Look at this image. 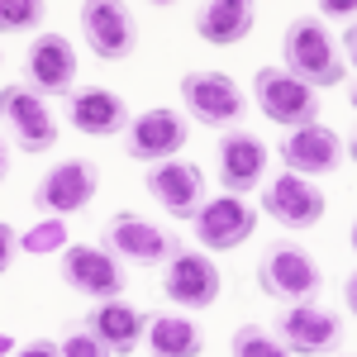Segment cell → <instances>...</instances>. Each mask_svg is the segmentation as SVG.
Returning a JSON list of instances; mask_svg holds the SVG:
<instances>
[{"mask_svg":"<svg viewBox=\"0 0 357 357\" xmlns=\"http://www.w3.org/2000/svg\"><path fill=\"white\" fill-rule=\"evenodd\" d=\"M281 57H286V72L301 77L305 86H338L343 82V57L333 53V38L324 33V24L314 15H296L286 24L281 38Z\"/></svg>","mask_w":357,"mask_h":357,"instance_id":"6da1fadb","label":"cell"},{"mask_svg":"<svg viewBox=\"0 0 357 357\" xmlns=\"http://www.w3.org/2000/svg\"><path fill=\"white\" fill-rule=\"evenodd\" d=\"M257 286L281 305H305L319 296V262L301 243H272L257 257Z\"/></svg>","mask_w":357,"mask_h":357,"instance_id":"7a4b0ae2","label":"cell"},{"mask_svg":"<svg viewBox=\"0 0 357 357\" xmlns=\"http://www.w3.org/2000/svg\"><path fill=\"white\" fill-rule=\"evenodd\" d=\"M252 100L257 110L267 114L281 129H305V124H319V91L305 86L301 77H291L286 67H262L252 77Z\"/></svg>","mask_w":357,"mask_h":357,"instance_id":"3957f363","label":"cell"},{"mask_svg":"<svg viewBox=\"0 0 357 357\" xmlns=\"http://www.w3.org/2000/svg\"><path fill=\"white\" fill-rule=\"evenodd\" d=\"M57 272H62V281L77 291V296H86V301H119L124 296V286H129V272H124V262L114 257L110 248H86V243H72L62 257H57Z\"/></svg>","mask_w":357,"mask_h":357,"instance_id":"277c9868","label":"cell"},{"mask_svg":"<svg viewBox=\"0 0 357 357\" xmlns=\"http://www.w3.org/2000/svg\"><path fill=\"white\" fill-rule=\"evenodd\" d=\"M100 243L110 248L124 267H162V262L176 257L181 238H172V234H162L153 220H143V215H129V210H124V215H110V220H105Z\"/></svg>","mask_w":357,"mask_h":357,"instance_id":"5b68a950","label":"cell"},{"mask_svg":"<svg viewBox=\"0 0 357 357\" xmlns=\"http://www.w3.org/2000/svg\"><path fill=\"white\" fill-rule=\"evenodd\" d=\"M176 91H181L186 114H191L195 124H205V129H234L248 110L238 82L224 77V72H186Z\"/></svg>","mask_w":357,"mask_h":357,"instance_id":"8992f818","label":"cell"},{"mask_svg":"<svg viewBox=\"0 0 357 357\" xmlns=\"http://www.w3.org/2000/svg\"><path fill=\"white\" fill-rule=\"evenodd\" d=\"M96 191H100V167L86 162V158H67V162H57L53 172L38 176V186H33V210H38L43 220H62V215L86 210Z\"/></svg>","mask_w":357,"mask_h":357,"instance_id":"52a82bcc","label":"cell"},{"mask_svg":"<svg viewBox=\"0 0 357 357\" xmlns=\"http://www.w3.org/2000/svg\"><path fill=\"white\" fill-rule=\"evenodd\" d=\"M272 333L301 357H329V353H338V343H343V319H338L333 310H324V305H314V301L281 305Z\"/></svg>","mask_w":357,"mask_h":357,"instance_id":"ba28073f","label":"cell"},{"mask_svg":"<svg viewBox=\"0 0 357 357\" xmlns=\"http://www.w3.org/2000/svg\"><path fill=\"white\" fill-rule=\"evenodd\" d=\"M82 20V38L86 48L100 57V62H124L138 43V24H134V10L119 5V0H86L77 10Z\"/></svg>","mask_w":357,"mask_h":357,"instance_id":"9c48e42d","label":"cell"},{"mask_svg":"<svg viewBox=\"0 0 357 357\" xmlns=\"http://www.w3.org/2000/svg\"><path fill=\"white\" fill-rule=\"evenodd\" d=\"M186 138H191V129H186V114L181 110H143L134 114V124H129V134H124V153L134 158V162H176V153L186 148Z\"/></svg>","mask_w":357,"mask_h":357,"instance_id":"30bf717a","label":"cell"},{"mask_svg":"<svg viewBox=\"0 0 357 357\" xmlns=\"http://www.w3.org/2000/svg\"><path fill=\"white\" fill-rule=\"evenodd\" d=\"M162 291L176 310H210L220 301V267L210 262L205 248H176V257L167 262Z\"/></svg>","mask_w":357,"mask_h":357,"instance_id":"8fae6325","label":"cell"},{"mask_svg":"<svg viewBox=\"0 0 357 357\" xmlns=\"http://www.w3.org/2000/svg\"><path fill=\"white\" fill-rule=\"evenodd\" d=\"M0 110H5V129H10L20 153H48L53 148L57 124L33 86H15V82L0 86Z\"/></svg>","mask_w":357,"mask_h":357,"instance_id":"7c38bea8","label":"cell"},{"mask_svg":"<svg viewBox=\"0 0 357 357\" xmlns=\"http://www.w3.org/2000/svg\"><path fill=\"white\" fill-rule=\"evenodd\" d=\"M24 82L38 96H72L77 91V48L62 33H38L33 48L24 53Z\"/></svg>","mask_w":357,"mask_h":357,"instance_id":"4fadbf2b","label":"cell"},{"mask_svg":"<svg viewBox=\"0 0 357 357\" xmlns=\"http://www.w3.org/2000/svg\"><path fill=\"white\" fill-rule=\"evenodd\" d=\"M324 195L310 176H296V172H281L272 186L262 191V210L272 215L281 229H310V224L324 220Z\"/></svg>","mask_w":357,"mask_h":357,"instance_id":"5bb4252c","label":"cell"},{"mask_svg":"<svg viewBox=\"0 0 357 357\" xmlns=\"http://www.w3.org/2000/svg\"><path fill=\"white\" fill-rule=\"evenodd\" d=\"M143 186L148 195L162 205L172 220H195L200 215V195H205V176H200V167L195 162H158L148 167V176H143Z\"/></svg>","mask_w":357,"mask_h":357,"instance_id":"9a60e30c","label":"cell"},{"mask_svg":"<svg viewBox=\"0 0 357 357\" xmlns=\"http://www.w3.org/2000/svg\"><path fill=\"white\" fill-rule=\"evenodd\" d=\"M62 110H67V124L72 129H82L86 138H110V134H129V105L105 91V86H82V91H72L67 100H62Z\"/></svg>","mask_w":357,"mask_h":357,"instance_id":"2e32d148","label":"cell"},{"mask_svg":"<svg viewBox=\"0 0 357 357\" xmlns=\"http://www.w3.org/2000/svg\"><path fill=\"white\" fill-rule=\"evenodd\" d=\"M252 229H257V210L243 205V195H220V200L200 205L195 243H205L210 252H224V248H238L243 238H252Z\"/></svg>","mask_w":357,"mask_h":357,"instance_id":"e0dca14e","label":"cell"},{"mask_svg":"<svg viewBox=\"0 0 357 357\" xmlns=\"http://www.w3.org/2000/svg\"><path fill=\"white\" fill-rule=\"evenodd\" d=\"M215 162H220L224 195H248L257 181H262V172H267V143H262L257 134L229 129V134H220Z\"/></svg>","mask_w":357,"mask_h":357,"instance_id":"ac0fdd59","label":"cell"},{"mask_svg":"<svg viewBox=\"0 0 357 357\" xmlns=\"http://www.w3.org/2000/svg\"><path fill=\"white\" fill-rule=\"evenodd\" d=\"M281 162L296 176H324L343 162V143L324 124H305V129H291V138L281 143Z\"/></svg>","mask_w":357,"mask_h":357,"instance_id":"d6986e66","label":"cell"},{"mask_svg":"<svg viewBox=\"0 0 357 357\" xmlns=\"http://www.w3.org/2000/svg\"><path fill=\"white\" fill-rule=\"evenodd\" d=\"M86 329L96 333L114 357H129L143 343V333H148V314H138L129 301H100V305H91Z\"/></svg>","mask_w":357,"mask_h":357,"instance_id":"ffe728a7","label":"cell"},{"mask_svg":"<svg viewBox=\"0 0 357 357\" xmlns=\"http://www.w3.org/2000/svg\"><path fill=\"white\" fill-rule=\"evenodd\" d=\"M252 20H257V10L248 0H210V5H195L191 24L205 43L234 48V43H243L248 33H252Z\"/></svg>","mask_w":357,"mask_h":357,"instance_id":"44dd1931","label":"cell"},{"mask_svg":"<svg viewBox=\"0 0 357 357\" xmlns=\"http://www.w3.org/2000/svg\"><path fill=\"white\" fill-rule=\"evenodd\" d=\"M148 348H153V357H200L205 338L195 329V319L158 310V314H148Z\"/></svg>","mask_w":357,"mask_h":357,"instance_id":"7402d4cb","label":"cell"},{"mask_svg":"<svg viewBox=\"0 0 357 357\" xmlns=\"http://www.w3.org/2000/svg\"><path fill=\"white\" fill-rule=\"evenodd\" d=\"M229 353H234V357H291V348H286L272 329H262V324H243V329L234 333Z\"/></svg>","mask_w":357,"mask_h":357,"instance_id":"603a6c76","label":"cell"},{"mask_svg":"<svg viewBox=\"0 0 357 357\" xmlns=\"http://www.w3.org/2000/svg\"><path fill=\"white\" fill-rule=\"evenodd\" d=\"M20 248L24 252H67V229H62V220H38L33 229H24L20 234Z\"/></svg>","mask_w":357,"mask_h":357,"instance_id":"cb8c5ba5","label":"cell"},{"mask_svg":"<svg viewBox=\"0 0 357 357\" xmlns=\"http://www.w3.org/2000/svg\"><path fill=\"white\" fill-rule=\"evenodd\" d=\"M43 24V0H5L0 5V29L5 33H24Z\"/></svg>","mask_w":357,"mask_h":357,"instance_id":"d4e9b609","label":"cell"},{"mask_svg":"<svg viewBox=\"0 0 357 357\" xmlns=\"http://www.w3.org/2000/svg\"><path fill=\"white\" fill-rule=\"evenodd\" d=\"M57 348H62V357H114L96 333L86 329V324H72V329H62V338H57Z\"/></svg>","mask_w":357,"mask_h":357,"instance_id":"484cf974","label":"cell"},{"mask_svg":"<svg viewBox=\"0 0 357 357\" xmlns=\"http://www.w3.org/2000/svg\"><path fill=\"white\" fill-rule=\"evenodd\" d=\"M15 357H62V348H57L53 338H33V343H24Z\"/></svg>","mask_w":357,"mask_h":357,"instance_id":"4316f807","label":"cell"},{"mask_svg":"<svg viewBox=\"0 0 357 357\" xmlns=\"http://www.w3.org/2000/svg\"><path fill=\"white\" fill-rule=\"evenodd\" d=\"M0 267H10V252H15V243H20V238H15V224H0Z\"/></svg>","mask_w":357,"mask_h":357,"instance_id":"83f0119b","label":"cell"},{"mask_svg":"<svg viewBox=\"0 0 357 357\" xmlns=\"http://www.w3.org/2000/svg\"><path fill=\"white\" fill-rule=\"evenodd\" d=\"M343 305H348V310L357 314V267H353L348 276H343Z\"/></svg>","mask_w":357,"mask_h":357,"instance_id":"f1b7e54d","label":"cell"},{"mask_svg":"<svg viewBox=\"0 0 357 357\" xmlns=\"http://www.w3.org/2000/svg\"><path fill=\"white\" fill-rule=\"evenodd\" d=\"M319 15H357V0H333V5H319Z\"/></svg>","mask_w":357,"mask_h":357,"instance_id":"f546056e","label":"cell"},{"mask_svg":"<svg viewBox=\"0 0 357 357\" xmlns=\"http://www.w3.org/2000/svg\"><path fill=\"white\" fill-rule=\"evenodd\" d=\"M343 48H348V62L357 67V24L348 29V33H343Z\"/></svg>","mask_w":357,"mask_h":357,"instance_id":"4dcf8cb0","label":"cell"},{"mask_svg":"<svg viewBox=\"0 0 357 357\" xmlns=\"http://www.w3.org/2000/svg\"><path fill=\"white\" fill-rule=\"evenodd\" d=\"M353 252H357V220H353Z\"/></svg>","mask_w":357,"mask_h":357,"instance_id":"1f68e13d","label":"cell"},{"mask_svg":"<svg viewBox=\"0 0 357 357\" xmlns=\"http://www.w3.org/2000/svg\"><path fill=\"white\" fill-rule=\"evenodd\" d=\"M353 162H357V134H353Z\"/></svg>","mask_w":357,"mask_h":357,"instance_id":"d6a6232c","label":"cell"},{"mask_svg":"<svg viewBox=\"0 0 357 357\" xmlns=\"http://www.w3.org/2000/svg\"><path fill=\"white\" fill-rule=\"evenodd\" d=\"M348 100H353V110H357V91H353V96H348Z\"/></svg>","mask_w":357,"mask_h":357,"instance_id":"836d02e7","label":"cell"}]
</instances>
